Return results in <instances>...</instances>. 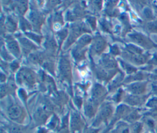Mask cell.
<instances>
[{
	"instance_id": "1",
	"label": "cell",
	"mask_w": 157,
	"mask_h": 133,
	"mask_svg": "<svg viewBox=\"0 0 157 133\" xmlns=\"http://www.w3.org/2000/svg\"><path fill=\"white\" fill-rule=\"evenodd\" d=\"M17 79L20 83H25L29 85L34 83V76L31 71L28 69H22L17 75Z\"/></svg>"
},
{
	"instance_id": "2",
	"label": "cell",
	"mask_w": 157,
	"mask_h": 133,
	"mask_svg": "<svg viewBox=\"0 0 157 133\" xmlns=\"http://www.w3.org/2000/svg\"><path fill=\"white\" fill-rule=\"evenodd\" d=\"M9 117L14 121H20L23 117V109L17 105H13L10 106L7 111Z\"/></svg>"
},
{
	"instance_id": "3",
	"label": "cell",
	"mask_w": 157,
	"mask_h": 133,
	"mask_svg": "<svg viewBox=\"0 0 157 133\" xmlns=\"http://www.w3.org/2000/svg\"><path fill=\"white\" fill-rule=\"evenodd\" d=\"M59 70L60 73L63 78H69L71 76V67L69 61H68L65 58H62L60 61Z\"/></svg>"
},
{
	"instance_id": "4",
	"label": "cell",
	"mask_w": 157,
	"mask_h": 133,
	"mask_svg": "<svg viewBox=\"0 0 157 133\" xmlns=\"http://www.w3.org/2000/svg\"><path fill=\"white\" fill-rule=\"evenodd\" d=\"M112 108L109 105H105L101 110L99 113V115L98 116V118L96 119V122H98V123H100L102 121H106L110 116L112 114Z\"/></svg>"
},
{
	"instance_id": "5",
	"label": "cell",
	"mask_w": 157,
	"mask_h": 133,
	"mask_svg": "<svg viewBox=\"0 0 157 133\" xmlns=\"http://www.w3.org/2000/svg\"><path fill=\"white\" fill-rule=\"evenodd\" d=\"M132 39L137 44L145 47H151L152 43L144 36L140 34H135L131 36Z\"/></svg>"
},
{
	"instance_id": "6",
	"label": "cell",
	"mask_w": 157,
	"mask_h": 133,
	"mask_svg": "<svg viewBox=\"0 0 157 133\" xmlns=\"http://www.w3.org/2000/svg\"><path fill=\"white\" fill-rule=\"evenodd\" d=\"M105 94V89L100 85H96L93 91V101L96 103H98Z\"/></svg>"
},
{
	"instance_id": "7",
	"label": "cell",
	"mask_w": 157,
	"mask_h": 133,
	"mask_svg": "<svg viewBox=\"0 0 157 133\" xmlns=\"http://www.w3.org/2000/svg\"><path fill=\"white\" fill-rule=\"evenodd\" d=\"M145 89V84L143 83H134L128 87V89L134 94H140L144 92Z\"/></svg>"
},
{
	"instance_id": "8",
	"label": "cell",
	"mask_w": 157,
	"mask_h": 133,
	"mask_svg": "<svg viewBox=\"0 0 157 133\" xmlns=\"http://www.w3.org/2000/svg\"><path fill=\"white\" fill-rule=\"evenodd\" d=\"M80 124H81V120L79 115L77 113H74L72 116L71 121V126L72 130L73 131L78 130L80 127Z\"/></svg>"
},
{
	"instance_id": "9",
	"label": "cell",
	"mask_w": 157,
	"mask_h": 133,
	"mask_svg": "<svg viewBox=\"0 0 157 133\" xmlns=\"http://www.w3.org/2000/svg\"><path fill=\"white\" fill-rule=\"evenodd\" d=\"M7 46L9 50L16 57H18L20 54V49L18 44L16 41H10L7 43Z\"/></svg>"
},
{
	"instance_id": "10",
	"label": "cell",
	"mask_w": 157,
	"mask_h": 133,
	"mask_svg": "<svg viewBox=\"0 0 157 133\" xmlns=\"http://www.w3.org/2000/svg\"><path fill=\"white\" fill-rule=\"evenodd\" d=\"M105 41L104 40L100 38V37H98L94 41V50L96 52H101L104 47L105 46Z\"/></svg>"
},
{
	"instance_id": "11",
	"label": "cell",
	"mask_w": 157,
	"mask_h": 133,
	"mask_svg": "<svg viewBox=\"0 0 157 133\" xmlns=\"http://www.w3.org/2000/svg\"><path fill=\"white\" fill-rule=\"evenodd\" d=\"M96 103L93 101V102H89L86 105H85V113L86 114L89 116H92L94 112V105Z\"/></svg>"
},
{
	"instance_id": "12",
	"label": "cell",
	"mask_w": 157,
	"mask_h": 133,
	"mask_svg": "<svg viewBox=\"0 0 157 133\" xmlns=\"http://www.w3.org/2000/svg\"><path fill=\"white\" fill-rule=\"evenodd\" d=\"M21 44L23 46V47H25V49L31 50V49H33L34 47V46L33 45V44L31 42H29L26 39H22L21 40Z\"/></svg>"
},
{
	"instance_id": "13",
	"label": "cell",
	"mask_w": 157,
	"mask_h": 133,
	"mask_svg": "<svg viewBox=\"0 0 157 133\" xmlns=\"http://www.w3.org/2000/svg\"><path fill=\"white\" fill-rule=\"evenodd\" d=\"M104 63L107 68H113L115 65V62L110 57H107L105 58Z\"/></svg>"
},
{
	"instance_id": "14",
	"label": "cell",
	"mask_w": 157,
	"mask_h": 133,
	"mask_svg": "<svg viewBox=\"0 0 157 133\" xmlns=\"http://www.w3.org/2000/svg\"><path fill=\"white\" fill-rule=\"evenodd\" d=\"M10 133H23V130L21 127L18 126H12L9 128Z\"/></svg>"
},
{
	"instance_id": "15",
	"label": "cell",
	"mask_w": 157,
	"mask_h": 133,
	"mask_svg": "<svg viewBox=\"0 0 157 133\" xmlns=\"http://www.w3.org/2000/svg\"><path fill=\"white\" fill-rule=\"evenodd\" d=\"M148 28L152 32L157 33V21L149 23L148 25Z\"/></svg>"
},
{
	"instance_id": "16",
	"label": "cell",
	"mask_w": 157,
	"mask_h": 133,
	"mask_svg": "<svg viewBox=\"0 0 157 133\" xmlns=\"http://www.w3.org/2000/svg\"><path fill=\"white\" fill-rule=\"evenodd\" d=\"M31 58L33 61L35 62H39L42 60V56L38 54H34L31 55Z\"/></svg>"
},
{
	"instance_id": "17",
	"label": "cell",
	"mask_w": 157,
	"mask_h": 133,
	"mask_svg": "<svg viewBox=\"0 0 157 133\" xmlns=\"http://www.w3.org/2000/svg\"><path fill=\"white\" fill-rule=\"evenodd\" d=\"M7 28L9 29V30H14L15 29V23L13 22V21H12V20H9L7 21Z\"/></svg>"
},
{
	"instance_id": "18",
	"label": "cell",
	"mask_w": 157,
	"mask_h": 133,
	"mask_svg": "<svg viewBox=\"0 0 157 133\" xmlns=\"http://www.w3.org/2000/svg\"><path fill=\"white\" fill-rule=\"evenodd\" d=\"M7 92V87H6V86L2 85L1 87V97H4L6 94Z\"/></svg>"
},
{
	"instance_id": "19",
	"label": "cell",
	"mask_w": 157,
	"mask_h": 133,
	"mask_svg": "<svg viewBox=\"0 0 157 133\" xmlns=\"http://www.w3.org/2000/svg\"><path fill=\"white\" fill-rule=\"evenodd\" d=\"M140 128H141V126L140 124H136L134 126V128H133V130H134V132L135 133H138L139 132V131L140 130Z\"/></svg>"
},
{
	"instance_id": "20",
	"label": "cell",
	"mask_w": 157,
	"mask_h": 133,
	"mask_svg": "<svg viewBox=\"0 0 157 133\" xmlns=\"http://www.w3.org/2000/svg\"><path fill=\"white\" fill-rule=\"evenodd\" d=\"M10 67L13 70H15L18 67V64L17 63H12Z\"/></svg>"
},
{
	"instance_id": "21",
	"label": "cell",
	"mask_w": 157,
	"mask_h": 133,
	"mask_svg": "<svg viewBox=\"0 0 157 133\" xmlns=\"http://www.w3.org/2000/svg\"><path fill=\"white\" fill-rule=\"evenodd\" d=\"M112 51H113L112 53H113V54H117L118 52V49H117V47H112Z\"/></svg>"
},
{
	"instance_id": "22",
	"label": "cell",
	"mask_w": 157,
	"mask_h": 133,
	"mask_svg": "<svg viewBox=\"0 0 157 133\" xmlns=\"http://www.w3.org/2000/svg\"><path fill=\"white\" fill-rule=\"evenodd\" d=\"M97 132H98V131L97 130H93V129H92V130H90L88 132H87V133H97Z\"/></svg>"
}]
</instances>
